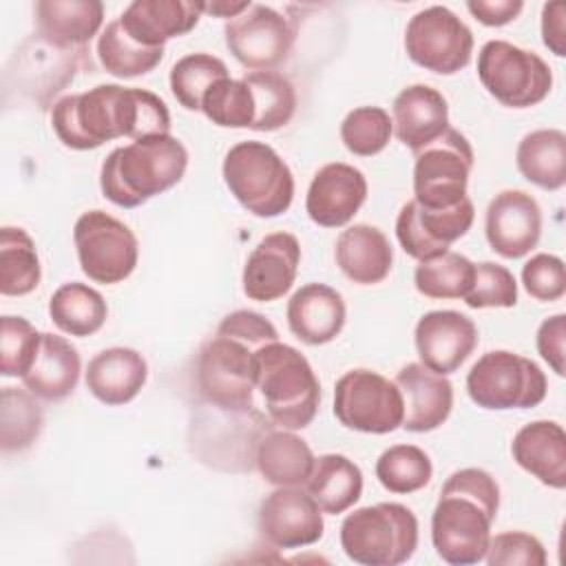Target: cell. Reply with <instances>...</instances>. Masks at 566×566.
<instances>
[{
  "instance_id": "obj_1",
  "label": "cell",
  "mask_w": 566,
  "mask_h": 566,
  "mask_svg": "<svg viewBox=\"0 0 566 566\" xmlns=\"http://www.w3.org/2000/svg\"><path fill=\"white\" fill-rule=\"evenodd\" d=\"M51 126L66 148L93 150L117 137L137 142L168 135L170 113L166 102L146 88L97 84L60 97L51 106Z\"/></svg>"
},
{
  "instance_id": "obj_2",
  "label": "cell",
  "mask_w": 566,
  "mask_h": 566,
  "mask_svg": "<svg viewBox=\"0 0 566 566\" xmlns=\"http://www.w3.org/2000/svg\"><path fill=\"white\" fill-rule=\"evenodd\" d=\"M279 340L276 327L254 310H234L197 356L199 394L226 411L254 407L259 352Z\"/></svg>"
},
{
  "instance_id": "obj_3",
  "label": "cell",
  "mask_w": 566,
  "mask_h": 566,
  "mask_svg": "<svg viewBox=\"0 0 566 566\" xmlns=\"http://www.w3.org/2000/svg\"><path fill=\"white\" fill-rule=\"evenodd\" d=\"M497 509L500 486L489 471L469 467L451 473L431 515V542L438 557L453 566L482 562Z\"/></svg>"
},
{
  "instance_id": "obj_4",
  "label": "cell",
  "mask_w": 566,
  "mask_h": 566,
  "mask_svg": "<svg viewBox=\"0 0 566 566\" xmlns=\"http://www.w3.org/2000/svg\"><path fill=\"white\" fill-rule=\"evenodd\" d=\"M186 168V146L170 133L153 135L111 150L99 170V188L111 203L137 208L177 186Z\"/></svg>"
},
{
  "instance_id": "obj_5",
  "label": "cell",
  "mask_w": 566,
  "mask_h": 566,
  "mask_svg": "<svg viewBox=\"0 0 566 566\" xmlns=\"http://www.w3.org/2000/svg\"><path fill=\"white\" fill-rule=\"evenodd\" d=\"M254 396L276 427L298 431L316 418L321 382L296 347L274 340L259 352Z\"/></svg>"
},
{
  "instance_id": "obj_6",
  "label": "cell",
  "mask_w": 566,
  "mask_h": 566,
  "mask_svg": "<svg viewBox=\"0 0 566 566\" xmlns=\"http://www.w3.org/2000/svg\"><path fill=\"white\" fill-rule=\"evenodd\" d=\"M230 195L254 217L283 214L294 199V175L283 157L263 142L234 144L221 166Z\"/></svg>"
},
{
  "instance_id": "obj_7",
  "label": "cell",
  "mask_w": 566,
  "mask_h": 566,
  "mask_svg": "<svg viewBox=\"0 0 566 566\" xmlns=\"http://www.w3.org/2000/svg\"><path fill=\"white\" fill-rule=\"evenodd\" d=\"M345 555L363 566H398L418 548V520L405 504L378 502L356 509L340 524Z\"/></svg>"
},
{
  "instance_id": "obj_8",
  "label": "cell",
  "mask_w": 566,
  "mask_h": 566,
  "mask_svg": "<svg viewBox=\"0 0 566 566\" xmlns=\"http://www.w3.org/2000/svg\"><path fill=\"white\" fill-rule=\"evenodd\" d=\"M467 394L478 407L491 411L531 409L546 398V376L531 358L493 349L469 369Z\"/></svg>"
},
{
  "instance_id": "obj_9",
  "label": "cell",
  "mask_w": 566,
  "mask_h": 566,
  "mask_svg": "<svg viewBox=\"0 0 566 566\" xmlns=\"http://www.w3.org/2000/svg\"><path fill=\"white\" fill-rule=\"evenodd\" d=\"M478 77L486 93L511 108L539 104L553 86L551 66L533 51L489 40L478 53Z\"/></svg>"
},
{
  "instance_id": "obj_10",
  "label": "cell",
  "mask_w": 566,
  "mask_h": 566,
  "mask_svg": "<svg viewBox=\"0 0 566 566\" xmlns=\"http://www.w3.org/2000/svg\"><path fill=\"white\" fill-rule=\"evenodd\" d=\"M334 416L352 431L391 433L402 427V394L378 371L349 369L334 385Z\"/></svg>"
},
{
  "instance_id": "obj_11",
  "label": "cell",
  "mask_w": 566,
  "mask_h": 566,
  "mask_svg": "<svg viewBox=\"0 0 566 566\" xmlns=\"http://www.w3.org/2000/svg\"><path fill=\"white\" fill-rule=\"evenodd\" d=\"M73 243L82 272L102 285L128 279L139 259L133 230L104 210H88L73 226Z\"/></svg>"
},
{
  "instance_id": "obj_12",
  "label": "cell",
  "mask_w": 566,
  "mask_h": 566,
  "mask_svg": "<svg viewBox=\"0 0 566 566\" xmlns=\"http://www.w3.org/2000/svg\"><path fill=\"white\" fill-rule=\"evenodd\" d=\"M413 201L424 208H453L467 197L473 168V148L469 139L447 128L438 139L413 153Z\"/></svg>"
},
{
  "instance_id": "obj_13",
  "label": "cell",
  "mask_w": 566,
  "mask_h": 566,
  "mask_svg": "<svg viewBox=\"0 0 566 566\" xmlns=\"http://www.w3.org/2000/svg\"><path fill=\"white\" fill-rule=\"evenodd\" d=\"M405 51L413 64L453 75L471 62L473 33L451 9L433 4L407 22Z\"/></svg>"
},
{
  "instance_id": "obj_14",
  "label": "cell",
  "mask_w": 566,
  "mask_h": 566,
  "mask_svg": "<svg viewBox=\"0 0 566 566\" xmlns=\"http://www.w3.org/2000/svg\"><path fill=\"white\" fill-rule=\"evenodd\" d=\"M228 51L250 71H272L292 51L296 31L276 9L250 4L223 27Z\"/></svg>"
},
{
  "instance_id": "obj_15",
  "label": "cell",
  "mask_w": 566,
  "mask_h": 566,
  "mask_svg": "<svg viewBox=\"0 0 566 566\" xmlns=\"http://www.w3.org/2000/svg\"><path fill=\"white\" fill-rule=\"evenodd\" d=\"M473 217L475 208L469 197L444 210L424 208L411 199L398 212L396 237L411 259L424 261L447 252L451 243L462 239L471 230Z\"/></svg>"
},
{
  "instance_id": "obj_16",
  "label": "cell",
  "mask_w": 566,
  "mask_h": 566,
  "mask_svg": "<svg viewBox=\"0 0 566 566\" xmlns=\"http://www.w3.org/2000/svg\"><path fill=\"white\" fill-rule=\"evenodd\" d=\"M259 531L276 548L310 546L323 537V511L301 486H279L259 506Z\"/></svg>"
},
{
  "instance_id": "obj_17",
  "label": "cell",
  "mask_w": 566,
  "mask_h": 566,
  "mask_svg": "<svg viewBox=\"0 0 566 566\" xmlns=\"http://www.w3.org/2000/svg\"><path fill=\"white\" fill-rule=\"evenodd\" d=\"M484 232L493 252L504 259H522L542 237V208L537 199L524 190L497 192L486 208Z\"/></svg>"
},
{
  "instance_id": "obj_18",
  "label": "cell",
  "mask_w": 566,
  "mask_h": 566,
  "mask_svg": "<svg viewBox=\"0 0 566 566\" xmlns=\"http://www.w3.org/2000/svg\"><path fill=\"white\" fill-rule=\"evenodd\" d=\"M413 340L420 363L436 374L449 376L478 347V327L455 310H433L416 323Z\"/></svg>"
},
{
  "instance_id": "obj_19",
  "label": "cell",
  "mask_w": 566,
  "mask_h": 566,
  "mask_svg": "<svg viewBox=\"0 0 566 566\" xmlns=\"http://www.w3.org/2000/svg\"><path fill=\"white\" fill-rule=\"evenodd\" d=\"M301 263L298 239L290 232H272L250 252L241 283L250 301L272 303L290 292Z\"/></svg>"
},
{
  "instance_id": "obj_20",
  "label": "cell",
  "mask_w": 566,
  "mask_h": 566,
  "mask_svg": "<svg viewBox=\"0 0 566 566\" xmlns=\"http://www.w3.org/2000/svg\"><path fill=\"white\" fill-rule=\"evenodd\" d=\"M367 199L365 175L343 161L325 164L312 177L305 197L307 217L323 228H340L354 219Z\"/></svg>"
},
{
  "instance_id": "obj_21",
  "label": "cell",
  "mask_w": 566,
  "mask_h": 566,
  "mask_svg": "<svg viewBox=\"0 0 566 566\" xmlns=\"http://www.w3.org/2000/svg\"><path fill=\"white\" fill-rule=\"evenodd\" d=\"M402 394V427L411 433L438 429L453 409V385L422 363H407L394 380Z\"/></svg>"
},
{
  "instance_id": "obj_22",
  "label": "cell",
  "mask_w": 566,
  "mask_h": 566,
  "mask_svg": "<svg viewBox=\"0 0 566 566\" xmlns=\"http://www.w3.org/2000/svg\"><path fill=\"white\" fill-rule=\"evenodd\" d=\"M104 22L99 0H40L35 2L38 35L44 44L64 53H84Z\"/></svg>"
},
{
  "instance_id": "obj_23",
  "label": "cell",
  "mask_w": 566,
  "mask_h": 566,
  "mask_svg": "<svg viewBox=\"0 0 566 566\" xmlns=\"http://www.w3.org/2000/svg\"><path fill=\"white\" fill-rule=\"evenodd\" d=\"M391 124L396 137L411 153H418L449 128V104L438 88L411 84L396 95Z\"/></svg>"
},
{
  "instance_id": "obj_24",
  "label": "cell",
  "mask_w": 566,
  "mask_h": 566,
  "mask_svg": "<svg viewBox=\"0 0 566 566\" xmlns=\"http://www.w3.org/2000/svg\"><path fill=\"white\" fill-rule=\"evenodd\" d=\"M287 327L305 345L334 340L347 318V307L338 290L325 283H307L287 301Z\"/></svg>"
},
{
  "instance_id": "obj_25",
  "label": "cell",
  "mask_w": 566,
  "mask_h": 566,
  "mask_svg": "<svg viewBox=\"0 0 566 566\" xmlns=\"http://www.w3.org/2000/svg\"><path fill=\"white\" fill-rule=\"evenodd\" d=\"M201 18V2L186 0H135L130 2L119 22L126 33L144 46L164 49L170 38L186 35Z\"/></svg>"
},
{
  "instance_id": "obj_26",
  "label": "cell",
  "mask_w": 566,
  "mask_h": 566,
  "mask_svg": "<svg viewBox=\"0 0 566 566\" xmlns=\"http://www.w3.org/2000/svg\"><path fill=\"white\" fill-rule=\"evenodd\" d=\"M148 378L146 358L130 347H108L95 354L86 367V389L104 405L130 402Z\"/></svg>"
},
{
  "instance_id": "obj_27",
  "label": "cell",
  "mask_w": 566,
  "mask_h": 566,
  "mask_svg": "<svg viewBox=\"0 0 566 566\" xmlns=\"http://www.w3.org/2000/svg\"><path fill=\"white\" fill-rule=\"evenodd\" d=\"M513 460L551 489L566 486V433L555 420L524 424L511 442Z\"/></svg>"
},
{
  "instance_id": "obj_28",
  "label": "cell",
  "mask_w": 566,
  "mask_h": 566,
  "mask_svg": "<svg viewBox=\"0 0 566 566\" xmlns=\"http://www.w3.org/2000/svg\"><path fill=\"white\" fill-rule=\"evenodd\" d=\"M336 265L358 285H376L391 272L394 250L382 230L369 223H354L343 230L334 245Z\"/></svg>"
},
{
  "instance_id": "obj_29",
  "label": "cell",
  "mask_w": 566,
  "mask_h": 566,
  "mask_svg": "<svg viewBox=\"0 0 566 566\" xmlns=\"http://www.w3.org/2000/svg\"><path fill=\"white\" fill-rule=\"evenodd\" d=\"M82 371L77 349L62 336L42 332L38 354L22 376L24 387L42 400L55 402L73 394Z\"/></svg>"
},
{
  "instance_id": "obj_30",
  "label": "cell",
  "mask_w": 566,
  "mask_h": 566,
  "mask_svg": "<svg viewBox=\"0 0 566 566\" xmlns=\"http://www.w3.org/2000/svg\"><path fill=\"white\" fill-rule=\"evenodd\" d=\"M254 462L265 482L274 486H303L314 467V453L294 431L274 429L256 442Z\"/></svg>"
},
{
  "instance_id": "obj_31",
  "label": "cell",
  "mask_w": 566,
  "mask_h": 566,
  "mask_svg": "<svg viewBox=\"0 0 566 566\" xmlns=\"http://www.w3.org/2000/svg\"><path fill=\"white\" fill-rule=\"evenodd\" d=\"M305 491L316 500L323 513L338 515L360 500L363 473L347 455L325 453L314 458Z\"/></svg>"
},
{
  "instance_id": "obj_32",
  "label": "cell",
  "mask_w": 566,
  "mask_h": 566,
  "mask_svg": "<svg viewBox=\"0 0 566 566\" xmlns=\"http://www.w3.org/2000/svg\"><path fill=\"white\" fill-rule=\"evenodd\" d=\"M515 164L524 179L542 190H559L566 184V135L559 128L526 133L515 150Z\"/></svg>"
},
{
  "instance_id": "obj_33",
  "label": "cell",
  "mask_w": 566,
  "mask_h": 566,
  "mask_svg": "<svg viewBox=\"0 0 566 566\" xmlns=\"http://www.w3.org/2000/svg\"><path fill=\"white\" fill-rule=\"evenodd\" d=\"M49 316L60 332L84 338L102 329L108 316V305L95 287L71 281L60 285L49 298Z\"/></svg>"
},
{
  "instance_id": "obj_34",
  "label": "cell",
  "mask_w": 566,
  "mask_h": 566,
  "mask_svg": "<svg viewBox=\"0 0 566 566\" xmlns=\"http://www.w3.org/2000/svg\"><path fill=\"white\" fill-rule=\"evenodd\" d=\"M254 99L252 130L272 133L290 124L296 111L294 84L279 71H245L241 77Z\"/></svg>"
},
{
  "instance_id": "obj_35",
  "label": "cell",
  "mask_w": 566,
  "mask_h": 566,
  "mask_svg": "<svg viewBox=\"0 0 566 566\" xmlns=\"http://www.w3.org/2000/svg\"><path fill=\"white\" fill-rule=\"evenodd\" d=\"M42 268L33 239L27 230L4 226L0 230V292L24 296L40 285Z\"/></svg>"
},
{
  "instance_id": "obj_36",
  "label": "cell",
  "mask_w": 566,
  "mask_h": 566,
  "mask_svg": "<svg viewBox=\"0 0 566 566\" xmlns=\"http://www.w3.org/2000/svg\"><path fill=\"white\" fill-rule=\"evenodd\" d=\"M97 57L106 73L126 80L150 73L161 62L164 49L139 44L126 33L119 18H115L97 38Z\"/></svg>"
},
{
  "instance_id": "obj_37",
  "label": "cell",
  "mask_w": 566,
  "mask_h": 566,
  "mask_svg": "<svg viewBox=\"0 0 566 566\" xmlns=\"http://www.w3.org/2000/svg\"><path fill=\"white\" fill-rule=\"evenodd\" d=\"M475 263L460 252H442L418 263L416 290L427 298H464L471 287Z\"/></svg>"
},
{
  "instance_id": "obj_38",
  "label": "cell",
  "mask_w": 566,
  "mask_h": 566,
  "mask_svg": "<svg viewBox=\"0 0 566 566\" xmlns=\"http://www.w3.org/2000/svg\"><path fill=\"white\" fill-rule=\"evenodd\" d=\"M44 411L35 396L27 389L4 387L0 407V444L2 451H24L40 436Z\"/></svg>"
},
{
  "instance_id": "obj_39",
  "label": "cell",
  "mask_w": 566,
  "mask_h": 566,
  "mask_svg": "<svg viewBox=\"0 0 566 566\" xmlns=\"http://www.w3.org/2000/svg\"><path fill=\"white\" fill-rule=\"evenodd\" d=\"M223 77H230L223 60L210 53H188L172 64L168 82L175 99L186 111H201L206 93Z\"/></svg>"
},
{
  "instance_id": "obj_40",
  "label": "cell",
  "mask_w": 566,
  "mask_h": 566,
  "mask_svg": "<svg viewBox=\"0 0 566 566\" xmlns=\"http://www.w3.org/2000/svg\"><path fill=\"white\" fill-rule=\"evenodd\" d=\"M433 464L416 444H394L376 462V478L389 493H413L431 482Z\"/></svg>"
},
{
  "instance_id": "obj_41",
  "label": "cell",
  "mask_w": 566,
  "mask_h": 566,
  "mask_svg": "<svg viewBox=\"0 0 566 566\" xmlns=\"http://www.w3.org/2000/svg\"><path fill=\"white\" fill-rule=\"evenodd\" d=\"M201 113L221 128H252L254 99L243 80L223 77L203 97Z\"/></svg>"
},
{
  "instance_id": "obj_42",
  "label": "cell",
  "mask_w": 566,
  "mask_h": 566,
  "mask_svg": "<svg viewBox=\"0 0 566 566\" xmlns=\"http://www.w3.org/2000/svg\"><path fill=\"white\" fill-rule=\"evenodd\" d=\"M394 133L391 117L380 106H358L340 124L345 148L358 157H371L387 148Z\"/></svg>"
},
{
  "instance_id": "obj_43",
  "label": "cell",
  "mask_w": 566,
  "mask_h": 566,
  "mask_svg": "<svg viewBox=\"0 0 566 566\" xmlns=\"http://www.w3.org/2000/svg\"><path fill=\"white\" fill-rule=\"evenodd\" d=\"M42 334L22 316L0 321V374L7 378L24 376L38 354Z\"/></svg>"
},
{
  "instance_id": "obj_44",
  "label": "cell",
  "mask_w": 566,
  "mask_h": 566,
  "mask_svg": "<svg viewBox=\"0 0 566 566\" xmlns=\"http://www.w3.org/2000/svg\"><path fill=\"white\" fill-rule=\"evenodd\" d=\"M464 303L471 310L513 307L517 303V283L513 272L493 261L478 263L471 287L464 294Z\"/></svg>"
},
{
  "instance_id": "obj_45",
  "label": "cell",
  "mask_w": 566,
  "mask_h": 566,
  "mask_svg": "<svg viewBox=\"0 0 566 566\" xmlns=\"http://www.w3.org/2000/svg\"><path fill=\"white\" fill-rule=\"evenodd\" d=\"M484 559L489 566H544L546 551L535 535L522 531H506L489 539Z\"/></svg>"
},
{
  "instance_id": "obj_46",
  "label": "cell",
  "mask_w": 566,
  "mask_h": 566,
  "mask_svg": "<svg viewBox=\"0 0 566 566\" xmlns=\"http://www.w3.org/2000/svg\"><path fill=\"white\" fill-rule=\"evenodd\" d=\"M522 285L535 301H542V303L559 301L566 292L564 261L546 252L531 256L522 268Z\"/></svg>"
},
{
  "instance_id": "obj_47",
  "label": "cell",
  "mask_w": 566,
  "mask_h": 566,
  "mask_svg": "<svg viewBox=\"0 0 566 566\" xmlns=\"http://www.w3.org/2000/svg\"><path fill=\"white\" fill-rule=\"evenodd\" d=\"M564 340H566V316L564 314H555L537 327V338H535L537 352L557 376L566 374L564 371Z\"/></svg>"
},
{
  "instance_id": "obj_48",
  "label": "cell",
  "mask_w": 566,
  "mask_h": 566,
  "mask_svg": "<svg viewBox=\"0 0 566 566\" xmlns=\"http://www.w3.org/2000/svg\"><path fill=\"white\" fill-rule=\"evenodd\" d=\"M467 9L471 11V15L478 22H482L486 27H504L522 13L524 2H520V0H469Z\"/></svg>"
},
{
  "instance_id": "obj_49",
  "label": "cell",
  "mask_w": 566,
  "mask_h": 566,
  "mask_svg": "<svg viewBox=\"0 0 566 566\" xmlns=\"http://www.w3.org/2000/svg\"><path fill=\"white\" fill-rule=\"evenodd\" d=\"M542 42L557 57L566 55V4L548 2L542 7Z\"/></svg>"
},
{
  "instance_id": "obj_50",
  "label": "cell",
  "mask_w": 566,
  "mask_h": 566,
  "mask_svg": "<svg viewBox=\"0 0 566 566\" xmlns=\"http://www.w3.org/2000/svg\"><path fill=\"white\" fill-rule=\"evenodd\" d=\"M252 2H226V0H217V2H201V13H210L217 18H237L239 13H243Z\"/></svg>"
}]
</instances>
